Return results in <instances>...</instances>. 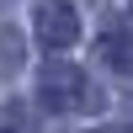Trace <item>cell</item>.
I'll return each instance as SVG.
<instances>
[{"label":"cell","instance_id":"5b68a950","mask_svg":"<svg viewBox=\"0 0 133 133\" xmlns=\"http://www.w3.org/2000/svg\"><path fill=\"white\" fill-rule=\"evenodd\" d=\"M96 133H128V128H96Z\"/></svg>","mask_w":133,"mask_h":133},{"label":"cell","instance_id":"8992f818","mask_svg":"<svg viewBox=\"0 0 133 133\" xmlns=\"http://www.w3.org/2000/svg\"><path fill=\"white\" fill-rule=\"evenodd\" d=\"M5 5H11V0H0V11H5Z\"/></svg>","mask_w":133,"mask_h":133},{"label":"cell","instance_id":"3957f363","mask_svg":"<svg viewBox=\"0 0 133 133\" xmlns=\"http://www.w3.org/2000/svg\"><path fill=\"white\" fill-rule=\"evenodd\" d=\"M96 59L112 69H133V21H112L96 43Z\"/></svg>","mask_w":133,"mask_h":133},{"label":"cell","instance_id":"52a82bcc","mask_svg":"<svg viewBox=\"0 0 133 133\" xmlns=\"http://www.w3.org/2000/svg\"><path fill=\"white\" fill-rule=\"evenodd\" d=\"M128 5H133V0H128Z\"/></svg>","mask_w":133,"mask_h":133},{"label":"cell","instance_id":"277c9868","mask_svg":"<svg viewBox=\"0 0 133 133\" xmlns=\"http://www.w3.org/2000/svg\"><path fill=\"white\" fill-rule=\"evenodd\" d=\"M0 133H32V123L21 117V107H11V112L0 117Z\"/></svg>","mask_w":133,"mask_h":133},{"label":"cell","instance_id":"6da1fadb","mask_svg":"<svg viewBox=\"0 0 133 133\" xmlns=\"http://www.w3.org/2000/svg\"><path fill=\"white\" fill-rule=\"evenodd\" d=\"M37 96L53 112H96L101 107V91L91 85V75L75 69V64H59V59L37 69Z\"/></svg>","mask_w":133,"mask_h":133},{"label":"cell","instance_id":"7a4b0ae2","mask_svg":"<svg viewBox=\"0 0 133 133\" xmlns=\"http://www.w3.org/2000/svg\"><path fill=\"white\" fill-rule=\"evenodd\" d=\"M32 27H37L43 48H75V43H80V11H75L69 0H37Z\"/></svg>","mask_w":133,"mask_h":133}]
</instances>
